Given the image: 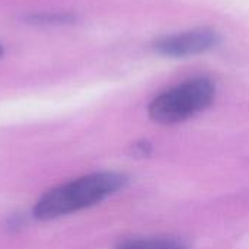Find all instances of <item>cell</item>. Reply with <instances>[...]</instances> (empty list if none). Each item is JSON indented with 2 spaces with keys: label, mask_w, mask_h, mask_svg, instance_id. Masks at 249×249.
Instances as JSON below:
<instances>
[{
  "label": "cell",
  "mask_w": 249,
  "mask_h": 249,
  "mask_svg": "<svg viewBox=\"0 0 249 249\" xmlns=\"http://www.w3.org/2000/svg\"><path fill=\"white\" fill-rule=\"evenodd\" d=\"M127 178L118 172H96L47 191L36 203L34 216L51 220L92 207L123 190Z\"/></svg>",
  "instance_id": "obj_1"
},
{
  "label": "cell",
  "mask_w": 249,
  "mask_h": 249,
  "mask_svg": "<svg viewBox=\"0 0 249 249\" xmlns=\"http://www.w3.org/2000/svg\"><path fill=\"white\" fill-rule=\"evenodd\" d=\"M214 98L216 85L207 77H196L158 95L147 111L155 123L178 124L212 107Z\"/></svg>",
  "instance_id": "obj_2"
},
{
  "label": "cell",
  "mask_w": 249,
  "mask_h": 249,
  "mask_svg": "<svg viewBox=\"0 0 249 249\" xmlns=\"http://www.w3.org/2000/svg\"><path fill=\"white\" fill-rule=\"evenodd\" d=\"M220 42V35L210 28H196L172 35H163L153 42L156 53L165 57L184 58L203 54Z\"/></svg>",
  "instance_id": "obj_3"
},
{
  "label": "cell",
  "mask_w": 249,
  "mask_h": 249,
  "mask_svg": "<svg viewBox=\"0 0 249 249\" xmlns=\"http://www.w3.org/2000/svg\"><path fill=\"white\" fill-rule=\"evenodd\" d=\"M114 249H190V245L181 238L158 236L125 241Z\"/></svg>",
  "instance_id": "obj_4"
},
{
  "label": "cell",
  "mask_w": 249,
  "mask_h": 249,
  "mask_svg": "<svg viewBox=\"0 0 249 249\" xmlns=\"http://www.w3.org/2000/svg\"><path fill=\"white\" fill-rule=\"evenodd\" d=\"M31 20L41 25H66L73 20V16L69 13H38L32 15Z\"/></svg>",
  "instance_id": "obj_5"
},
{
  "label": "cell",
  "mask_w": 249,
  "mask_h": 249,
  "mask_svg": "<svg viewBox=\"0 0 249 249\" xmlns=\"http://www.w3.org/2000/svg\"><path fill=\"white\" fill-rule=\"evenodd\" d=\"M150 152H152V146L149 143H146V142L134 144V153L139 155V156H147Z\"/></svg>",
  "instance_id": "obj_6"
},
{
  "label": "cell",
  "mask_w": 249,
  "mask_h": 249,
  "mask_svg": "<svg viewBox=\"0 0 249 249\" xmlns=\"http://www.w3.org/2000/svg\"><path fill=\"white\" fill-rule=\"evenodd\" d=\"M3 54V48H1V45H0V55Z\"/></svg>",
  "instance_id": "obj_7"
}]
</instances>
